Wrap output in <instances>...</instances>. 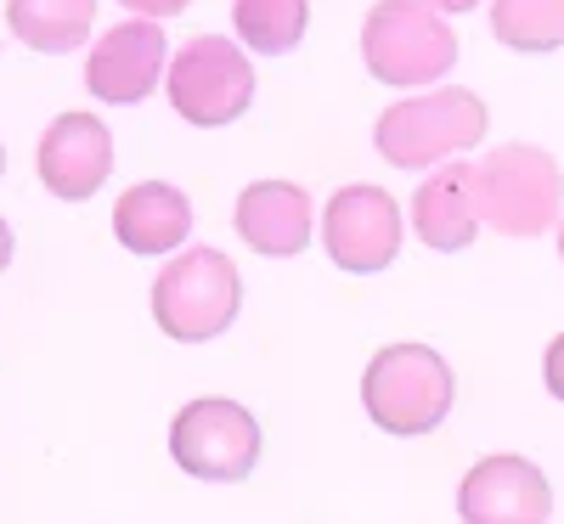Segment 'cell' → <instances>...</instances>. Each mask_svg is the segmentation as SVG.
Here are the masks:
<instances>
[{"label":"cell","instance_id":"1","mask_svg":"<svg viewBox=\"0 0 564 524\" xmlns=\"http://www.w3.org/2000/svg\"><path fill=\"white\" fill-rule=\"evenodd\" d=\"M452 401H457V378L446 356L430 345H384L361 372V406L395 440L435 435Z\"/></svg>","mask_w":564,"mask_h":524},{"label":"cell","instance_id":"2","mask_svg":"<svg viewBox=\"0 0 564 524\" xmlns=\"http://www.w3.org/2000/svg\"><path fill=\"white\" fill-rule=\"evenodd\" d=\"M486 102L463 85H430L417 97L384 108V119L372 124V148L395 170H430L457 153H468L486 135Z\"/></svg>","mask_w":564,"mask_h":524},{"label":"cell","instance_id":"3","mask_svg":"<svg viewBox=\"0 0 564 524\" xmlns=\"http://www.w3.org/2000/svg\"><path fill=\"white\" fill-rule=\"evenodd\" d=\"M361 63L379 85L430 90L457 63V29L423 0H379L361 23Z\"/></svg>","mask_w":564,"mask_h":524},{"label":"cell","instance_id":"4","mask_svg":"<svg viewBox=\"0 0 564 524\" xmlns=\"http://www.w3.org/2000/svg\"><path fill=\"white\" fill-rule=\"evenodd\" d=\"M243 310V276L220 249L175 254L153 282V321L175 345H209L238 321Z\"/></svg>","mask_w":564,"mask_h":524},{"label":"cell","instance_id":"5","mask_svg":"<svg viewBox=\"0 0 564 524\" xmlns=\"http://www.w3.org/2000/svg\"><path fill=\"white\" fill-rule=\"evenodd\" d=\"M475 198H480V220L491 231L542 237L564 215V175L547 148L508 141V148L486 153V164H475Z\"/></svg>","mask_w":564,"mask_h":524},{"label":"cell","instance_id":"6","mask_svg":"<svg viewBox=\"0 0 564 524\" xmlns=\"http://www.w3.org/2000/svg\"><path fill=\"white\" fill-rule=\"evenodd\" d=\"M164 90H170V108L198 124V130H220L231 119H243L249 102H254V68H249V52L226 34H198L186 40L170 74H164Z\"/></svg>","mask_w":564,"mask_h":524},{"label":"cell","instance_id":"7","mask_svg":"<svg viewBox=\"0 0 564 524\" xmlns=\"http://www.w3.org/2000/svg\"><path fill=\"white\" fill-rule=\"evenodd\" d=\"M260 423L249 406L226 401V395H204V401H186L170 423V457L181 473L209 485H238L254 473L260 462Z\"/></svg>","mask_w":564,"mask_h":524},{"label":"cell","instance_id":"8","mask_svg":"<svg viewBox=\"0 0 564 524\" xmlns=\"http://www.w3.org/2000/svg\"><path fill=\"white\" fill-rule=\"evenodd\" d=\"M401 204L384 193V186H339L322 209V249L339 271L350 276H372V271H390L401 254Z\"/></svg>","mask_w":564,"mask_h":524},{"label":"cell","instance_id":"9","mask_svg":"<svg viewBox=\"0 0 564 524\" xmlns=\"http://www.w3.org/2000/svg\"><path fill=\"white\" fill-rule=\"evenodd\" d=\"M457 513H463V524H547L553 518V485L531 457L491 451L463 473Z\"/></svg>","mask_w":564,"mask_h":524},{"label":"cell","instance_id":"10","mask_svg":"<svg viewBox=\"0 0 564 524\" xmlns=\"http://www.w3.org/2000/svg\"><path fill=\"white\" fill-rule=\"evenodd\" d=\"M170 52H164V29L148 23V18H130L119 29H108L97 45H90V63H85V85L97 102H113V108H130V102H148L159 90V74Z\"/></svg>","mask_w":564,"mask_h":524},{"label":"cell","instance_id":"11","mask_svg":"<svg viewBox=\"0 0 564 524\" xmlns=\"http://www.w3.org/2000/svg\"><path fill=\"white\" fill-rule=\"evenodd\" d=\"M113 175V130L90 113H63L40 135V181L63 204H85Z\"/></svg>","mask_w":564,"mask_h":524},{"label":"cell","instance_id":"12","mask_svg":"<svg viewBox=\"0 0 564 524\" xmlns=\"http://www.w3.org/2000/svg\"><path fill=\"white\" fill-rule=\"evenodd\" d=\"M238 237L265 254V260H294L311 249V231H316V209H311V193L300 181H254L243 186L238 198Z\"/></svg>","mask_w":564,"mask_h":524},{"label":"cell","instance_id":"13","mask_svg":"<svg viewBox=\"0 0 564 524\" xmlns=\"http://www.w3.org/2000/svg\"><path fill=\"white\" fill-rule=\"evenodd\" d=\"M480 198H475V164H441L412 193V231L435 254H463L480 237Z\"/></svg>","mask_w":564,"mask_h":524},{"label":"cell","instance_id":"14","mask_svg":"<svg viewBox=\"0 0 564 524\" xmlns=\"http://www.w3.org/2000/svg\"><path fill=\"white\" fill-rule=\"evenodd\" d=\"M113 231H119L124 254H141V260L175 254L193 237V204L170 181H135L113 204Z\"/></svg>","mask_w":564,"mask_h":524},{"label":"cell","instance_id":"15","mask_svg":"<svg viewBox=\"0 0 564 524\" xmlns=\"http://www.w3.org/2000/svg\"><path fill=\"white\" fill-rule=\"evenodd\" d=\"M7 29L40 57H68L97 29V0H7Z\"/></svg>","mask_w":564,"mask_h":524},{"label":"cell","instance_id":"16","mask_svg":"<svg viewBox=\"0 0 564 524\" xmlns=\"http://www.w3.org/2000/svg\"><path fill=\"white\" fill-rule=\"evenodd\" d=\"M231 29L260 57H289L311 29V0H231Z\"/></svg>","mask_w":564,"mask_h":524},{"label":"cell","instance_id":"17","mask_svg":"<svg viewBox=\"0 0 564 524\" xmlns=\"http://www.w3.org/2000/svg\"><path fill=\"white\" fill-rule=\"evenodd\" d=\"M491 29L508 52H558L564 45V0H491Z\"/></svg>","mask_w":564,"mask_h":524},{"label":"cell","instance_id":"18","mask_svg":"<svg viewBox=\"0 0 564 524\" xmlns=\"http://www.w3.org/2000/svg\"><path fill=\"white\" fill-rule=\"evenodd\" d=\"M542 384H547V395L553 401H564V332L547 345V356H542Z\"/></svg>","mask_w":564,"mask_h":524},{"label":"cell","instance_id":"19","mask_svg":"<svg viewBox=\"0 0 564 524\" xmlns=\"http://www.w3.org/2000/svg\"><path fill=\"white\" fill-rule=\"evenodd\" d=\"M124 7H130L135 18H148V23H164V18H181L193 0H124Z\"/></svg>","mask_w":564,"mask_h":524},{"label":"cell","instance_id":"20","mask_svg":"<svg viewBox=\"0 0 564 524\" xmlns=\"http://www.w3.org/2000/svg\"><path fill=\"white\" fill-rule=\"evenodd\" d=\"M423 7H435L441 18H452V12H475L480 0H423Z\"/></svg>","mask_w":564,"mask_h":524},{"label":"cell","instance_id":"21","mask_svg":"<svg viewBox=\"0 0 564 524\" xmlns=\"http://www.w3.org/2000/svg\"><path fill=\"white\" fill-rule=\"evenodd\" d=\"M7 265H12V226L0 220V271H7Z\"/></svg>","mask_w":564,"mask_h":524},{"label":"cell","instance_id":"22","mask_svg":"<svg viewBox=\"0 0 564 524\" xmlns=\"http://www.w3.org/2000/svg\"><path fill=\"white\" fill-rule=\"evenodd\" d=\"M558 260H564V226H558Z\"/></svg>","mask_w":564,"mask_h":524},{"label":"cell","instance_id":"23","mask_svg":"<svg viewBox=\"0 0 564 524\" xmlns=\"http://www.w3.org/2000/svg\"><path fill=\"white\" fill-rule=\"evenodd\" d=\"M0 170H7V148H0Z\"/></svg>","mask_w":564,"mask_h":524}]
</instances>
